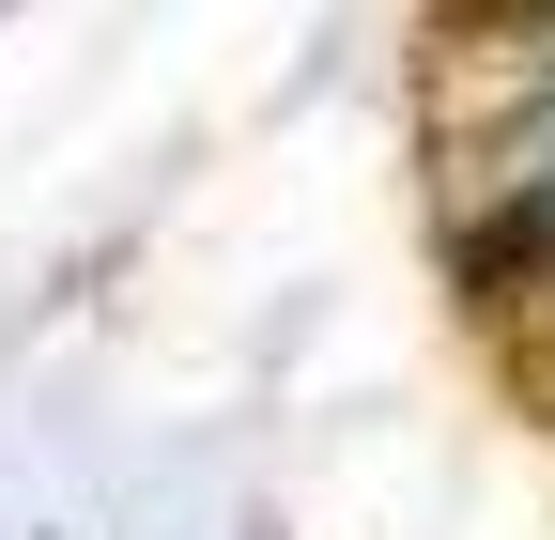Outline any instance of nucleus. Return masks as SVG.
Instances as JSON below:
<instances>
[{
	"instance_id": "1",
	"label": "nucleus",
	"mask_w": 555,
	"mask_h": 540,
	"mask_svg": "<svg viewBox=\"0 0 555 540\" xmlns=\"http://www.w3.org/2000/svg\"><path fill=\"white\" fill-rule=\"evenodd\" d=\"M540 401H555V356H540Z\"/></svg>"
}]
</instances>
